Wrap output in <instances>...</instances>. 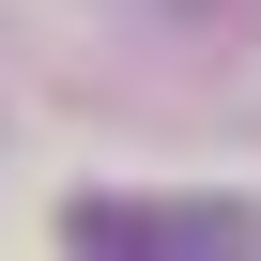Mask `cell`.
I'll return each instance as SVG.
<instances>
[{
    "instance_id": "obj_1",
    "label": "cell",
    "mask_w": 261,
    "mask_h": 261,
    "mask_svg": "<svg viewBox=\"0 0 261 261\" xmlns=\"http://www.w3.org/2000/svg\"><path fill=\"white\" fill-rule=\"evenodd\" d=\"M62 230H77L92 261H123V246H139V261H200V246H215V261H246V246H261V215H246V200H108V185H92V200H62Z\"/></svg>"
}]
</instances>
